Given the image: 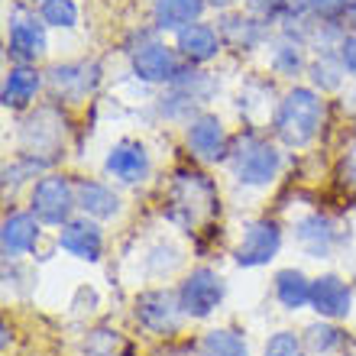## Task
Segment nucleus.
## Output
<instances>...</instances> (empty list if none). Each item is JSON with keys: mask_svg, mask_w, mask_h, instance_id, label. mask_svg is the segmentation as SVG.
<instances>
[{"mask_svg": "<svg viewBox=\"0 0 356 356\" xmlns=\"http://www.w3.org/2000/svg\"><path fill=\"white\" fill-rule=\"evenodd\" d=\"M263 356H305V343H301L298 334H291V330H279L275 337H269Z\"/></svg>", "mask_w": 356, "mask_h": 356, "instance_id": "nucleus-27", "label": "nucleus"}, {"mask_svg": "<svg viewBox=\"0 0 356 356\" xmlns=\"http://www.w3.org/2000/svg\"><path fill=\"white\" fill-rule=\"evenodd\" d=\"M75 197H78V207L91 220H107V217L120 214V197L113 195L107 185H101V181H88V178L75 181Z\"/></svg>", "mask_w": 356, "mask_h": 356, "instance_id": "nucleus-16", "label": "nucleus"}, {"mask_svg": "<svg viewBox=\"0 0 356 356\" xmlns=\"http://www.w3.org/2000/svg\"><path fill=\"white\" fill-rule=\"evenodd\" d=\"M104 169H107L111 178L123 181V185H136V181H143V178L149 175V156H146V149H143L140 143L123 140L107 152Z\"/></svg>", "mask_w": 356, "mask_h": 356, "instance_id": "nucleus-12", "label": "nucleus"}, {"mask_svg": "<svg viewBox=\"0 0 356 356\" xmlns=\"http://www.w3.org/2000/svg\"><path fill=\"white\" fill-rule=\"evenodd\" d=\"M75 207H78L75 185H72L68 178L46 175L42 181H36V188H33V214H36L42 224L65 227Z\"/></svg>", "mask_w": 356, "mask_h": 356, "instance_id": "nucleus-4", "label": "nucleus"}, {"mask_svg": "<svg viewBox=\"0 0 356 356\" xmlns=\"http://www.w3.org/2000/svg\"><path fill=\"white\" fill-rule=\"evenodd\" d=\"M188 149L195 152L201 162H220L230 156V140H227L224 123L217 120L214 113H201L188 123Z\"/></svg>", "mask_w": 356, "mask_h": 356, "instance_id": "nucleus-8", "label": "nucleus"}, {"mask_svg": "<svg viewBox=\"0 0 356 356\" xmlns=\"http://www.w3.org/2000/svg\"><path fill=\"white\" fill-rule=\"evenodd\" d=\"M272 68L279 75H295L301 68V49L291 46V42H279V46L272 49Z\"/></svg>", "mask_w": 356, "mask_h": 356, "instance_id": "nucleus-28", "label": "nucleus"}, {"mask_svg": "<svg viewBox=\"0 0 356 356\" xmlns=\"http://www.w3.org/2000/svg\"><path fill=\"white\" fill-rule=\"evenodd\" d=\"M136 321L149 334H175L178 324H181V305H178V295H169V291H143L136 298Z\"/></svg>", "mask_w": 356, "mask_h": 356, "instance_id": "nucleus-6", "label": "nucleus"}, {"mask_svg": "<svg viewBox=\"0 0 356 356\" xmlns=\"http://www.w3.org/2000/svg\"><path fill=\"white\" fill-rule=\"evenodd\" d=\"M347 19H350V26H353V33H356V0H350V7H347Z\"/></svg>", "mask_w": 356, "mask_h": 356, "instance_id": "nucleus-33", "label": "nucleus"}, {"mask_svg": "<svg viewBox=\"0 0 356 356\" xmlns=\"http://www.w3.org/2000/svg\"><path fill=\"white\" fill-rule=\"evenodd\" d=\"M207 3H214V7H227V3H234V0H207Z\"/></svg>", "mask_w": 356, "mask_h": 356, "instance_id": "nucleus-34", "label": "nucleus"}, {"mask_svg": "<svg viewBox=\"0 0 356 356\" xmlns=\"http://www.w3.org/2000/svg\"><path fill=\"white\" fill-rule=\"evenodd\" d=\"M58 246H62L68 256H75V259L97 263V259H101V250H104V236H101V230H97L94 220L78 217V220H68V224L62 227Z\"/></svg>", "mask_w": 356, "mask_h": 356, "instance_id": "nucleus-13", "label": "nucleus"}, {"mask_svg": "<svg viewBox=\"0 0 356 356\" xmlns=\"http://www.w3.org/2000/svg\"><path fill=\"white\" fill-rule=\"evenodd\" d=\"M340 62L350 75H356V33H350L343 42H340Z\"/></svg>", "mask_w": 356, "mask_h": 356, "instance_id": "nucleus-30", "label": "nucleus"}, {"mask_svg": "<svg viewBox=\"0 0 356 356\" xmlns=\"http://www.w3.org/2000/svg\"><path fill=\"white\" fill-rule=\"evenodd\" d=\"M350 305H353V295H350L347 282L340 275H321V279L311 282V308L318 311L321 318L327 321L347 318Z\"/></svg>", "mask_w": 356, "mask_h": 356, "instance_id": "nucleus-11", "label": "nucleus"}, {"mask_svg": "<svg viewBox=\"0 0 356 356\" xmlns=\"http://www.w3.org/2000/svg\"><path fill=\"white\" fill-rule=\"evenodd\" d=\"M230 169H234L240 185H269L272 178L279 175L282 156L279 149L266 143L256 133H243L240 140L230 146Z\"/></svg>", "mask_w": 356, "mask_h": 356, "instance_id": "nucleus-3", "label": "nucleus"}, {"mask_svg": "<svg viewBox=\"0 0 356 356\" xmlns=\"http://www.w3.org/2000/svg\"><path fill=\"white\" fill-rule=\"evenodd\" d=\"M246 7H250V13L259 19H269L279 13V0H246Z\"/></svg>", "mask_w": 356, "mask_h": 356, "instance_id": "nucleus-31", "label": "nucleus"}, {"mask_svg": "<svg viewBox=\"0 0 356 356\" xmlns=\"http://www.w3.org/2000/svg\"><path fill=\"white\" fill-rule=\"evenodd\" d=\"M343 62L340 58H330L324 56L321 62H314L311 65V81L321 88V91H334V88H340V81H343Z\"/></svg>", "mask_w": 356, "mask_h": 356, "instance_id": "nucleus-25", "label": "nucleus"}, {"mask_svg": "<svg viewBox=\"0 0 356 356\" xmlns=\"http://www.w3.org/2000/svg\"><path fill=\"white\" fill-rule=\"evenodd\" d=\"M39 88H42V75H39L36 68L17 65V68H10V75L3 78V94H0V101H3V107H10V111H23V107L39 94Z\"/></svg>", "mask_w": 356, "mask_h": 356, "instance_id": "nucleus-17", "label": "nucleus"}, {"mask_svg": "<svg viewBox=\"0 0 356 356\" xmlns=\"http://www.w3.org/2000/svg\"><path fill=\"white\" fill-rule=\"evenodd\" d=\"M298 243L305 246V253L321 259V256L330 253V246L337 243V227L334 220L321 214H308L305 220H298Z\"/></svg>", "mask_w": 356, "mask_h": 356, "instance_id": "nucleus-19", "label": "nucleus"}, {"mask_svg": "<svg viewBox=\"0 0 356 356\" xmlns=\"http://www.w3.org/2000/svg\"><path fill=\"white\" fill-rule=\"evenodd\" d=\"M39 240V217L36 214H10L0 230V243H3V256L17 259V256L29 253Z\"/></svg>", "mask_w": 356, "mask_h": 356, "instance_id": "nucleus-15", "label": "nucleus"}, {"mask_svg": "<svg viewBox=\"0 0 356 356\" xmlns=\"http://www.w3.org/2000/svg\"><path fill=\"white\" fill-rule=\"evenodd\" d=\"M347 7H350V0H314L311 10L324 19H337L340 13H347Z\"/></svg>", "mask_w": 356, "mask_h": 356, "instance_id": "nucleus-29", "label": "nucleus"}, {"mask_svg": "<svg viewBox=\"0 0 356 356\" xmlns=\"http://www.w3.org/2000/svg\"><path fill=\"white\" fill-rule=\"evenodd\" d=\"M39 19L46 26H75L78 23V7L72 0H42V10H39Z\"/></svg>", "mask_w": 356, "mask_h": 356, "instance_id": "nucleus-23", "label": "nucleus"}, {"mask_svg": "<svg viewBox=\"0 0 356 356\" xmlns=\"http://www.w3.org/2000/svg\"><path fill=\"white\" fill-rule=\"evenodd\" d=\"M178 52L191 62V65H201V62H211V58L220 52V39H217L214 26L207 23H191L178 33Z\"/></svg>", "mask_w": 356, "mask_h": 356, "instance_id": "nucleus-18", "label": "nucleus"}, {"mask_svg": "<svg viewBox=\"0 0 356 356\" xmlns=\"http://www.w3.org/2000/svg\"><path fill=\"white\" fill-rule=\"evenodd\" d=\"M217 211V188L201 172H181L169 191V217L181 227H197Z\"/></svg>", "mask_w": 356, "mask_h": 356, "instance_id": "nucleus-2", "label": "nucleus"}, {"mask_svg": "<svg viewBox=\"0 0 356 356\" xmlns=\"http://www.w3.org/2000/svg\"><path fill=\"white\" fill-rule=\"evenodd\" d=\"M49 85L56 91V97L81 101L97 85V65H56L49 72Z\"/></svg>", "mask_w": 356, "mask_h": 356, "instance_id": "nucleus-14", "label": "nucleus"}, {"mask_svg": "<svg viewBox=\"0 0 356 356\" xmlns=\"http://www.w3.org/2000/svg\"><path fill=\"white\" fill-rule=\"evenodd\" d=\"M224 33L234 39V46H243V49L256 46L259 36H263L259 19H253V17H246V19L243 17H230V19H224Z\"/></svg>", "mask_w": 356, "mask_h": 356, "instance_id": "nucleus-24", "label": "nucleus"}, {"mask_svg": "<svg viewBox=\"0 0 356 356\" xmlns=\"http://www.w3.org/2000/svg\"><path fill=\"white\" fill-rule=\"evenodd\" d=\"M282 246V230L275 220H253V224L246 227L243 240L236 246V266H243V269H256V266H266L272 256L279 253Z\"/></svg>", "mask_w": 356, "mask_h": 356, "instance_id": "nucleus-7", "label": "nucleus"}, {"mask_svg": "<svg viewBox=\"0 0 356 356\" xmlns=\"http://www.w3.org/2000/svg\"><path fill=\"white\" fill-rule=\"evenodd\" d=\"M133 72L136 78L149 81V85H159V81H175L181 72H178L175 52L162 42H146V46L133 49Z\"/></svg>", "mask_w": 356, "mask_h": 356, "instance_id": "nucleus-10", "label": "nucleus"}, {"mask_svg": "<svg viewBox=\"0 0 356 356\" xmlns=\"http://www.w3.org/2000/svg\"><path fill=\"white\" fill-rule=\"evenodd\" d=\"M275 298L282 301V308L298 311L311 305V279L301 269H282L275 272Z\"/></svg>", "mask_w": 356, "mask_h": 356, "instance_id": "nucleus-21", "label": "nucleus"}, {"mask_svg": "<svg viewBox=\"0 0 356 356\" xmlns=\"http://www.w3.org/2000/svg\"><path fill=\"white\" fill-rule=\"evenodd\" d=\"M7 56L19 65H29L46 56V23L36 17H13L10 19Z\"/></svg>", "mask_w": 356, "mask_h": 356, "instance_id": "nucleus-9", "label": "nucleus"}, {"mask_svg": "<svg viewBox=\"0 0 356 356\" xmlns=\"http://www.w3.org/2000/svg\"><path fill=\"white\" fill-rule=\"evenodd\" d=\"M324 104L311 88H295L275 111V136L285 146H308L321 127Z\"/></svg>", "mask_w": 356, "mask_h": 356, "instance_id": "nucleus-1", "label": "nucleus"}, {"mask_svg": "<svg viewBox=\"0 0 356 356\" xmlns=\"http://www.w3.org/2000/svg\"><path fill=\"white\" fill-rule=\"evenodd\" d=\"M197 356H250L246 340L230 327H217L207 330L201 343H197Z\"/></svg>", "mask_w": 356, "mask_h": 356, "instance_id": "nucleus-22", "label": "nucleus"}, {"mask_svg": "<svg viewBox=\"0 0 356 356\" xmlns=\"http://www.w3.org/2000/svg\"><path fill=\"white\" fill-rule=\"evenodd\" d=\"M220 301H224V279L214 269H207V266L195 269L178 289V305H181L185 318H197V321L207 318Z\"/></svg>", "mask_w": 356, "mask_h": 356, "instance_id": "nucleus-5", "label": "nucleus"}, {"mask_svg": "<svg viewBox=\"0 0 356 356\" xmlns=\"http://www.w3.org/2000/svg\"><path fill=\"white\" fill-rule=\"evenodd\" d=\"M311 7H314V0H279V13H285V17H301Z\"/></svg>", "mask_w": 356, "mask_h": 356, "instance_id": "nucleus-32", "label": "nucleus"}, {"mask_svg": "<svg viewBox=\"0 0 356 356\" xmlns=\"http://www.w3.org/2000/svg\"><path fill=\"white\" fill-rule=\"evenodd\" d=\"M305 343H308V350H314V353H330L334 347L343 343V334H340L337 327H330V324H311V327L305 330Z\"/></svg>", "mask_w": 356, "mask_h": 356, "instance_id": "nucleus-26", "label": "nucleus"}, {"mask_svg": "<svg viewBox=\"0 0 356 356\" xmlns=\"http://www.w3.org/2000/svg\"><path fill=\"white\" fill-rule=\"evenodd\" d=\"M201 10H204V0H156L152 17H156V26L159 29H175V33H181L185 26L197 23Z\"/></svg>", "mask_w": 356, "mask_h": 356, "instance_id": "nucleus-20", "label": "nucleus"}]
</instances>
